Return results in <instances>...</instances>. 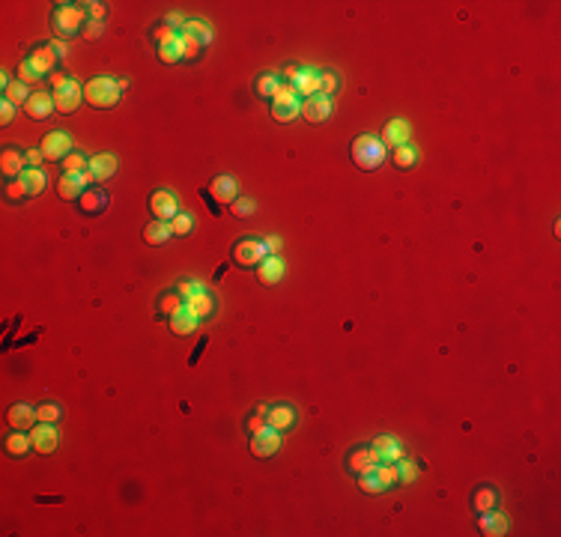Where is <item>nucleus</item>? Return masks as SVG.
Segmentation results:
<instances>
[{
    "label": "nucleus",
    "mask_w": 561,
    "mask_h": 537,
    "mask_svg": "<svg viewBox=\"0 0 561 537\" xmlns=\"http://www.w3.org/2000/svg\"><path fill=\"white\" fill-rule=\"evenodd\" d=\"M122 90H120V78H111V75H96L84 84V102L90 108H99V110H108L120 102Z\"/></svg>",
    "instance_id": "nucleus-1"
},
{
    "label": "nucleus",
    "mask_w": 561,
    "mask_h": 537,
    "mask_svg": "<svg viewBox=\"0 0 561 537\" xmlns=\"http://www.w3.org/2000/svg\"><path fill=\"white\" fill-rule=\"evenodd\" d=\"M385 155H388V150L376 134H362V138H355L353 147H350V159L362 167V171H376V167L385 162Z\"/></svg>",
    "instance_id": "nucleus-2"
},
{
    "label": "nucleus",
    "mask_w": 561,
    "mask_h": 537,
    "mask_svg": "<svg viewBox=\"0 0 561 537\" xmlns=\"http://www.w3.org/2000/svg\"><path fill=\"white\" fill-rule=\"evenodd\" d=\"M87 27V13L78 6H66V3H57V9L51 13V30L57 33V39H72L78 33H84Z\"/></svg>",
    "instance_id": "nucleus-3"
},
{
    "label": "nucleus",
    "mask_w": 561,
    "mask_h": 537,
    "mask_svg": "<svg viewBox=\"0 0 561 537\" xmlns=\"http://www.w3.org/2000/svg\"><path fill=\"white\" fill-rule=\"evenodd\" d=\"M269 110H272V120H278V122H293L301 114V99L296 96L293 84H280L278 96L272 99V108Z\"/></svg>",
    "instance_id": "nucleus-4"
},
{
    "label": "nucleus",
    "mask_w": 561,
    "mask_h": 537,
    "mask_svg": "<svg viewBox=\"0 0 561 537\" xmlns=\"http://www.w3.org/2000/svg\"><path fill=\"white\" fill-rule=\"evenodd\" d=\"M266 245L263 239H254V236H245L233 245V263L242 266V268H257L266 260Z\"/></svg>",
    "instance_id": "nucleus-5"
},
{
    "label": "nucleus",
    "mask_w": 561,
    "mask_h": 537,
    "mask_svg": "<svg viewBox=\"0 0 561 537\" xmlns=\"http://www.w3.org/2000/svg\"><path fill=\"white\" fill-rule=\"evenodd\" d=\"M280 445H284V433L275 430V427H266L251 433V454L257 460H269V457H275L280 451Z\"/></svg>",
    "instance_id": "nucleus-6"
},
{
    "label": "nucleus",
    "mask_w": 561,
    "mask_h": 537,
    "mask_svg": "<svg viewBox=\"0 0 561 537\" xmlns=\"http://www.w3.org/2000/svg\"><path fill=\"white\" fill-rule=\"evenodd\" d=\"M39 150L45 155V162H63L72 152V138L66 131H48L39 143Z\"/></svg>",
    "instance_id": "nucleus-7"
},
{
    "label": "nucleus",
    "mask_w": 561,
    "mask_h": 537,
    "mask_svg": "<svg viewBox=\"0 0 561 537\" xmlns=\"http://www.w3.org/2000/svg\"><path fill=\"white\" fill-rule=\"evenodd\" d=\"M51 96H54V105H57L60 114H75V110L81 108V102H84V87L78 81H69V84L54 90Z\"/></svg>",
    "instance_id": "nucleus-8"
},
{
    "label": "nucleus",
    "mask_w": 561,
    "mask_h": 537,
    "mask_svg": "<svg viewBox=\"0 0 561 537\" xmlns=\"http://www.w3.org/2000/svg\"><path fill=\"white\" fill-rule=\"evenodd\" d=\"M209 197L215 200L218 206H233L239 200V185H236V179L233 176H215L209 182Z\"/></svg>",
    "instance_id": "nucleus-9"
},
{
    "label": "nucleus",
    "mask_w": 561,
    "mask_h": 537,
    "mask_svg": "<svg viewBox=\"0 0 561 537\" xmlns=\"http://www.w3.org/2000/svg\"><path fill=\"white\" fill-rule=\"evenodd\" d=\"M150 212L155 221H171L176 212H179V203H176V194L167 192V188H159V192L150 194Z\"/></svg>",
    "instance_id": "nucleus-10"
},
{
    "label": "nucleus",
    "mask_w": 561,
    "mask_h": 537,
    "mask_svg": "<svg viewBox=\"0 0 561 537\" xmlns=\"http://www.w3.org/2000/svg\"><path fill=\"white\" fill-rule=\"evenodd\" d=\"M334 114V105H332V99L329 96H311V99H301V117H305L308 122H325Z\"/></svg>",
    "instance_id": "nucleus-11"
},
{
    "label": "nucleus",
    "mask_w": 561,
    "mask_h": 537,
    "mask_svg": "<svg viewBox=\"0 0 561 537\" xmlns=\"http://www.w3.org/2000/svg\"><path fill=\"white\" fill-rule=\"evenodd\" d=\"M90 185H93V179H90V171H84V173H63L60 182H57V194H60L63 200H78Z\"/></svg>",
    "instance_id": "nucleus-12"
},
{
    "label": "nucleus",
    "mask_w": 561,
    "mask_h": 537,
    "mask_svg": "<svg viewBox=\"0 0 561 537\" xmlns=\"http://www.w3.org/2000/svg\"><path fill=\"white\" fill-rule=\"evenodd\" d=\"M370 451H374L376 463H400L403 460V445L395 439V436H388V433L376 436V442L370 445Z\"/></svg>",
    "instance_id": "nucleus-13"
},
{
    "label": "nucleus",
    "mask_w": 561,
    "mask_h": 537,
    "mask_svg": "<svg viewBox=\"0 0 561 537\" xmlns=\"http://www.w3.org/2000/svg\"><path fill=\"white\" fill-rule=\"evenodd\" d=\"M30 442H33V451L39 454H51L57 451V442H60V433L54 430V424H36V427L30 430Z\"/></svg>",
    "instance_id": "nucleus-14"
},
{
    "label": "nucleus",
    "mask_w": 561,
    "mask_h": 537,
    "mask_svg": "<svg viewBox=\"0 0 561 537\" xmlns=\"http://www.w3.org/2000/svg\"><path fill=\"white\" fill-rule=\"evenodd\" d=\"M296 409L290 406V403H275V406H269V412H266V424L269 427H275V430H280V433H287V430H293L296 427Z\"/></svg>",
    "instance_id": "nucleus-15"
},
{
    "label": "nucleus",
    "mask_w": 561,
    "mask_h": 537,
    "mask_svg": "<svg viewBox=\"0 0 561 537\" xmlns=\"http://www.w3.org/2000/svg\"><path fill=\"white\" fill-rule=\"evenodd\" d=\"M6 421H9V427L13 430H33L36 427V406H30V403H15V406H9V412H6Z\"/></svg>",
    "instance_id": "nucleus-16"
},
{
    "label": "nucleus",
    "mask_w": 561,
    "mask_h": 537,
    "mask_svg": "<svg viewBox=\"0 0 561 537\" xmlns=\"http://www.w3.org/2000/svg\"><path fill=\"white\" fill-rule=\"evenodd\" d=\"M117 167H120V162L114 159V155H108V152H99V155H93L90 159V179H93V185L96 182H108V179H114V173H117Z\"/></svg>",
    "instance_id": "nucleus-17"
},
{
    "label": "nucleus",
    "mask_w": 561,
    "mask_h": 537,
    "mask_svg": "<svg viewBox=\"0 0 561 537\" xmlns=\"http://www.w3.org/2000/svg\"><path fill=\"white\" fill-rule=\"evenodd\" d=\"M284 275H287V263L280 260V254H269L266 260L257 266V278H260V284H266V287L280 284Z\"/></svg>",
    "instance_id": "nucleus-18"
},
{
    "label": "nucleus",
    "mask_w": 561,
    "mask_h": 537,
    "mask_svg": "<svg viewBox=\"0 0 561 537\" xmlns=\"http://www.w3.org/2000/svg\"><path fill=\"white\" fill-rule=\"evenodd\" d=\"M0 171H3L6 179L21 176L27 171V155L18 147H3V152H0Z\"/></svg>",
    "instance_id": "nucleus-19"
},
{
    "label": "nucleus",
    "mask_w": 561,
    "mask_h": 537,
    "mask_svg": "<svg viewBox=\"0 0 561 537\" xmlns=\"http://www.w3.org/2000/svg\"><path fill=\"white\" fill-rule=\"evenodd\" d=\"M54 110H57V105H54V96L45 93V90H36V93L30 96V102L24 105V114L30 120H48Z\"/></svg>",
    "instance_id": "nucleus-20"
},
{
    "label": "nucleus",
    "mask_w": 561,
    "mask_h": 537,
    "mask_svg": "<svg viewBox=\"0 0 561 537\" xmlns=\"http://www.w3.org/2000/svg\"><path fill=\"white\" fill-rule=\"evenodd\" d=\"M30 66L36 69L39 75H54V66H57V51L51 48V42H45V45H36V48L30 51Z\"/></svg>",
    "instance_id": "nucleus-21"
},
{
    "label": "nucleus",
    "mask_w": 561,
    "mask_h": 537,
    "mask_svg": "<svg viewBox=\"0 0 561 537\" xmlns=\"http://www.w3.org/2000/svg\"><path fill=\"white\" fill-rule=\"evenodd\" d=\"M379 141L385 143V150H397L403 143H409V122L406 120H388Z\"/></svg>",
    "instance_id": "nucleus-22"
},
{
    "label": "nucleus",
    "mask_w": 561,
    "mask_h": 537,
    "mask_svg": "<svg viewBox=\"0 0 561 537\" xmlns=\"http://www.w3.org/2000/svg\"><path fill=\"white\" fill-rule=\"evenodd\" d=\"M376 466L379 463H376V457H374L370 448H355V451L346 454V472L350 475H364V472H370V468H376Z\"/></svg>",
    "instance_id": "nucleus-23"
},
{
    "label": "nucleus",
    "mask_w": 561,
    "mask_h": 537,
    "mask_svg": "<svg viewBox=\"0 0 561 537\" xmlns=\"http://www.w3.org/2000/svg\"><path fill=\"white\" fill-rule=\"evenodd\" d=\"M108 206V192H102V188L90 185L87 192L78 197V209L84 212V215H99V212H105Z\"/></svg>",
    "instance_id": "nucleus-24"
},
{
    "label": "nucleus",
    "mask_w": 561,
    "mask_h": 537,
    "mask_svg": "<svg viewBox=\"0 0 561 537\" xmlns=\"http://www.w3.org/2000/svg\"><path fill=\"white\" fill-rule=\"evenodd\" d=\"M293 90L299 99H311L320 93V69H311V66H305V69L299 72V78L293 81Z\"/></svg>",
    "instance_id": "nucleus-25"
},
{
    "label": "nucleus",
    "mask_w": 561,
    "mask_h": 537,
    "mask_svg": "<svg viewBox=\"0 0 561 537\" xmlns=\"http://www.w3.org/2000/svg\"><path fill=\"white\" fill-rule=\"evenodd\" d=\"M481 534H487V537H502V534H508V517H504L499 508L481 513Z\"/></svg>",
    "instance_id": "nucleus-26"
},
{
    "label": "nucleus",
    "mask_w": 561,
    "mask_h": 537,
    "mask_svg": "<svg viewBox=\"0 0 561 537\" xmlns=\"http://www.w3.org/2000/svg\"><path fill=\"white\" fill-rule=\"evenodd\" d=\"M173 236L171 230V221H150L147 227H143V242L152 245V248H162V245H167V239Z\"/></svg>",
    "instance_id": "nucleus-27"
},
{
    "label": "nucleus",
    "mask_w": 561,
    "mask_h": 537,
    "mask_svg": "<svg viewBox=\"0 0 561 537\" xmlns=\"http://www.w3.org/2000/svg\"><path fill=\"white\" fill-rule=\"evenodd\" d=\"M499 508V489L496 487H478L472 492V510L478 513H487V510H496Z\"/></svg>",
    "instance_id": "nucleus-28"
},
{
    "label": "nucleus",
    "mask_w": 561,
    "mask_h": 537,
    "mask_svg": "<svg viewBox=\"0 0 561 537\" xmlns=\"http://www.w3.org/2000/svg\"><path fill=\"white\" fill-rule=\"evenodd\" d=\"M183 36L194 39L200 48H206V45L212 42V27L206 24V21H200V18H188L185 24H183Z\"/></svg>",
    "instance_id": "nucleus-29"
},
{
    "label": "nucleus",
    "mask_w": 561,
    "mask_h": 537,
    "mask_svg": "<svg viewBox=\"0 0 561 537\" xmlns=\"http://www.w3.org/2000/svg\"><path fill=\"white\" fill-rule=\"evenodd\" d=\"M185 308V299L176 293V289H164V293L155 299V310H159V317H167L171 320L176 310H183Z\"/></svg>",
    "instance_id": "nucleus-30"
},
{
    "label": "nucleus",
    "mask_w": 561,
    "mask_h": 537,
    "mask_svg": "<svg viewBox=\"0 0 561 537\" xmlns=\"http://www.w3.org/2000/svg\"><path fill=\"white\" fill-rule=\"evenodd\" d=\"M197 322L200 320L194 317V313L188 310V308H183V310H176L173 317H171V331L176 334V338H188V334L197 329Z\"/></svg>",
    "instance_id": "nucleus-31"
},
{
    "label": "nucleus",
    "mask_w": 561,
    "mask_h": 537,
    "mask_svg": "<svg viewBox=\"0 0 561 537\" xmlns=\"http://www.w3.org/2000/svg\"><path fill=\"white\" fill-rule=\"evenodd\" d=\"M185 308L192 310L197 320H209L212 313H215V299H212V293H206V289H204V293H197V296L188 299Z\"/></svg>",
    "instance_id": "nucleus-32"
},
{
    "label": "nucleus",
    "mask_w": 561,
    "mask_h": 537,
    "mask_svg": "<svg viewBox=\"0 0 561 537\" xmlns=\"http://www.w3.org/2000/svg\"><path fill=\"white\" fill-rule=\"evenodd\" d=\"M278 90H280V75H275V72H263V75H257V81H254V93L260 96V99H275V96H278Z\"/></svg>",
    "instance_id": "nucleus-33"
},
{
    "label": "nucleus",
    "mask_w": 561,
    "mask_h": 537,
    "mask_svg": "<svg viewBox=\"0 0 561 537\" xmlns=\"http://www.w3.org/2000/svg\"><path fill=\"white\" fill-rule=\"evenodd\" d=\"M30 448H33V442H30V433L27 430H13V433L6 436V454L9 457H24Z\"/></svg>",
    "instance_id": "nucleus-34"
},
{
    "label": "nucleus",
    "mask_w": 561,
    "mask_h": 537,
    "mask_svg": "<svg viewBox=\"0 0 561 537\" xmlns=\"http://www.w3.org/2000/svg\"><path fill=\"white\" fill-rule=\"evenodd\" d=\"M24 182H27V192H30V197H39L42 192H45V185H48V176H45V171L42 167H27L24 173Z\"/></svg>",
    "instance_id": "nucleus-35"
},
{
    "label": "nucleus",
    "mask_w": 561,
    "mask_h": 537,
    "mask_svg": "<svg viewBox=\"0 0 561 537\" xmlns=\"http://www.w3.org/2000/svg\"><path fill=\"white\" fill-rule=\"evenodd\" d=\"M30 96H33V93H30V87H27V84H21L18 78H15V81L3 90V99H6V102H13L15 108H18V105L24 108V105L30 102Z\"/></svg>",
    "instance_id": "nucleus-36"
},
{
    "label": "nucleus",
    "mask_w": 561,
    "mask_h": 537,
    "mask_svg": "<svg viewBox=\"0 0 561 537\" xmlns=\"http://www.w3.org/2000/svg\"><path fill=\"white\" fill-rule=\"evenodd\" d=\"M150 39H152L155 45H159V48H162V45H173V42L179 39V30L171 27L167 21H162V24H155V27L150 30Z\"/></svg>",
    "instance_id": "nucleus-37"
},
{
    "label": "nucleus",
    "mask_w": 561,
    "mask_h": 537,
    "mask_svg": "<svg viewBox=\"0 0 561 537\" xmlns=\"http://www.w3.org/2000/svg\"><path fill=\"white\" fill-rule=\"evenodd\" d=\"M358 489L367 492V496H379V492H385L383 480H379V475H376V468H370V472L358 475Z\"/></svg>",
    "instance_id": "nucleus-38"
},
{
    "label": "nucleus",
    "mask_w": 561,
    "mask_h": 537,
    "mask_svg": "<svg viewBox=\"0 0 561 537\" xmlns=\"http://www.w3.org/2000/svg\"><path fill=\"white\" fill-rule=\"evenodd\" d=\"M3 194H6V200H27L30 197V192H27V182H24V176H15V179H6V185H3Z\"/></svg>",
    "instance_id": "nucleus-39"
},
{
    "label": "nucleus",
    "mask_w": 561,
    "mask_h": 537,
    "mask_svg": "<svg viewBox=\"0 0 561 537\" xmlns=\"http://www.w3.org/2000/svg\"><path fill=\"white\" fill-rule=\"evenodd\" d=\"M391 162H395L400 171H406V167H412L415 162H418V150L412 147V143H403V147L395 150V155H391Z\"/></svg>",
    "instance_id": "nucleus-40"
},
{
    "label": "nucleus",
    "mask_w": 561,
    "mask_h": 537,
    "mask_svg": "<svg viewBox=\"0 0 561 537\" xmlns=\"http://www.w3.org/2000/svg\"><path fill=\"white\" fill-rule=\"evenodd\" d=\"M341 87V75L334 69H320V96H334Z\"/></svg>",
    "instance_id": "nucleus-41"
},
{
    "label": "nucleus",
    "mask_w": 561,
    "mask_h": 537,
    "mask_svg": "<svg viewBox=\"0 0 561 537\" xmlns=\"http://www.w3.org/2000/svg\"><path fill=\"white\" fill-rule=\"evenodd\" d=\"M63 164V173H84L87 171V167H90V159H87V155L84 152H78V150H72L69 155H66V159L60 162Z\"/></svg>",
    "instance_id": "nucleus-42"
},
{
    "label": "nucleus",
    "mask_w": 561,
    "mask_h": 537,
    "mask_svg": "<svg viewBox=\"0 0 561 537\" xmlns=\"http://www.w3.org/2000/svg\"><path fill=\"white\" fill-rule=\"evenodd\" d=\"M171 230H173V236H188V233L194 230V215L192 212H176L171 218Z\"/></svg>",
    "instance_id": "nucleus-43"
},
{
    "label": "nucleus",
    "mask_w": 561,
    "mask_h": 537,
    "mask_svg": "<svg viewBox=\"0 0 561 537\" xmlns=\"http://www.w3.org/2000/svg\"><path fill=\"white\" fill-rule=\"evenodd\" d=\"M376 475L383 480V487L391 489L395 484H400V472H397V463H379L376 466Z\"/></svg>",
    "instance_id": "nucleus-44"
},
{
    "label": "nucleus",
    "mask_w": 561,
    "mask_h": 537,
    "mask_svg": "<svg viewBox=\"0 0 561 537\" xmlns=\"http://www.w3.org/2000/svg\"><path fill=\"white\" fill-rule=\"evenodd\" d=\"M60 415H63V409L57 406V403H39V406H36V418L42 424H57Z\"/></svg>",
    "instance_id": "nucleus-45"
},
{
    "label": "nucleus",
    "mask_w": 561,
    "mask_h": 537,
    "mask_svg": "<svg viewBox=\"0 0 561 537\" xmlns=\"http://www.w3.org/2000/svg\"><path fill=\"white\" fill-rule=\"evenodd\" d=\"M266 412H269V406H263V403H260V406H257V409L251 412V415L245 418V430H248V436L266 427Z\"/></svg>",
    "instance_id": "nucleus-46"
},
{
    "label": "nucleus",
    "mask_w": 561,
    "mask_h": 537,
    "mask_svg": "<svg viewBox=\"0 0 561 537\" xmlns=\"http://www.w3.org/2000/svg\"><path fill=\"white\" fill-rule=\"evenodd\" d=\"M176 48H179V54H183V60H197L200 57V45L194 39L183 36V33H179V39H176Z\"/></svg>",
    "instance_id": "nucleus-47"
},
{
    "label": "nucleus",
    "mask_w": 561,
    "mask_h": 537,
    "mask_svg": "<svg viewBox=\"0 0 561 537\" xmlns=\"http://www.w3.org/2000/svg\"><path fill=\"white\" fill-rule=\"evenodd\" d=\"M204 289H206V287H204V284H200V281H194V278H183V281H179V284H176V293H179V296H183L185 301H188V299H192V296H197V293H204Z\"/></svg>",
    "instance_id": "nucleus-48"
},
{
    "label": "nucleus",
    "mask_w": 561,
    "mask_h": 537,
    "mask_svg": "<svg viewBox=\"0 0 561 537\" xmlns=\"http://www.w3.org/2000/svg\"><path fill=\"white\" fill-rule=\"evenodd\" d=\"M81 6H84L87 18H90V21H99V24H102L105 15H108V6L102 3V0H90V3H81Z\"/></svg>",
    "instance_id": "nucleus-49"
},
{
    "label": "nucleus",
    "mask_w": 561,
    "mask_h": 537,
    "mask_svg": "<svg viewBox=\"0 0 561 537\" xmlns=\"http://www.w3.org/2000/svg\"><path fill=\"white\" fill-rule=\"evenodd\" d=\"M397 472H400V484H412V480L418 478V466H415L412 460H406V457H403V460L397 463Z\"/></svg>",
    "instance_id": "nucleus-50"
},
{
    "label": "nucleus",
    "mask_w": 561,
    "mask_h": 537,
    "mask_svg": "<svg viewBox=\"0 0 561 537\" xmlns=\"http://www.w3.org/2000/svg\"><path fill=\"white\" fill-rule=\"evenodd\" d=\"M39 78H42V75H39L36 69H33L30 60H21V63H18V81H21V84H27V87H30V84H36Z\"/></svg>",
    "instance_id": "nucleus-51"
},
{
    "label": "nucleus",
    "mask_w": 561,
    "mask_h": 537,
    "mask_svg": "<svg viewBox=\"0 0 561 537\" xmlns=\"http://www.w3.org/2000/svg\"><path fill=\"white\" fill-rule=\"evenodd\" d=\"M159 60H162V63H167V66H171V63H179V60H183V54H179V48H176V42H173V45H162V48H159Z\"/></svg>",
    "instance_id": "nucleus-52"
},
{
    "label": "nucleus",
    "mask_w": 561,
    "mask_h": 537,
    "mask_svg": "<svg viewBox=\"0 0 561 537\" xmlns=\"http://www.w3.org/2000/svg\"><path fill=\"white\" fill-rule=\"evenodd\" d=\"M13 120H15V105L3 99V102H0V122H3V126H9Z\"/></svg>",
    "instance_id": "nucleus-53"
},
{
    "label": "nucleus",
    "mask_w": 561,
    "mask_h": 537,
    "mask_svg": "<svg viewBox=\"0 0 561 537\" xmlns=\"http://www.w3.org/2000/svg\"><path fill=\"white\" fill-rule=\"evenodd\" d=\"M233 212H236V215H251V212H254V200L239 197L236 203H233Z\"/></svg>",
    "instance_id": "nucleus-54"
},
{
    "label": "nucleus",
    "mask_w": 561,
    "mask_h": 537,
    "mask_svg": "<svg viewBox=\"0 0 561 537\" xmlns=\"http://www.w3.org/2000/svg\"><path fill=\"white\" fill-rule=\"evenodd\" d=\"M102 24H99V21H87V27H84V36L87 39H99V36H102Z\"/></svg>",
    "instance_id": "nucleus-55"
},
{
    "label": "nucleus",
    "mask_w": 561,
    "mask_h": 537,
    "mask_svg": "<svg viewBox=\"0 0 561 537\" xmlns=\"http://www.w3.org/2000/svg\"><path fill=\"white\" fill-rule=\"evenodd\" d=\"M24 155H27V167H42V162H45V155H42L39 147L36 150H27Z\"/></svg>",
    "instance_id": "nucleus-56"
},
{
    "label": "nucleus",
    "mask_w": 561,
    "mask_h": 537,
    "mask_svg": "<svg viewBox=\"0 0 561 537\" xmlns=\"http://www.w3.org/2000/svg\"><path fill=\"white\" fill-rule=\"evenodd\" d=\"M263 245H266V254H278V251H280V239H278V236L263 239Z\"/></svg>",
    "instance_id": "nucleus-57"
},
{
    "label": "nucleus",
    "mask_w": 561,
    "mask_h": 537,
    "mask_svg": "<svg viewBox=\"0 0 561 537\" xmlns=\"http://www.w3.org/2000/svg\"><path fill=\"white\" fill-rule=\"evenodd\" d=\"M69 81H72V78L66 75V72H54V75H51V84H54V90H57V87H63V84H69Z\"/></svg>",
    "instance_id": "nucleus-58"
},
{
    "label": "nucleus",
    "mask_w": 561,
    "mask_h": 537,
    "mask_svg": "<svg viewBox=\"0 0 561 537\" xmlns=\"http://www.w3.org/2000/svg\"><path fill=\"white\" fill-rule=\"evenodd\" d=\"M299 72H301V66H287V69H284V81L293 84L296 78H299Z\"/></svg>",
    "instance_id": "nucleus-59"
},
{
    "label": "nucleus",
    "mask_w": 561,
    "mask_h": 537,
    "mask_svg": "<svg viewBox=\"0 0 561 537\" xmlns=\"http://www.w3.org/2000/svg\"><path fill=\"white\" fill-rule=\"evenodd\" d=\"M51 48L57 51V57H66V54H69V45H66L63 39H54V42H51Z\"/></svg>",
    "instance_id": "nucleus-60"
}]
</instances>
